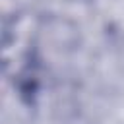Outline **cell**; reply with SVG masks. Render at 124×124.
Masks as SVG:
<instances>
[]
</instances>
